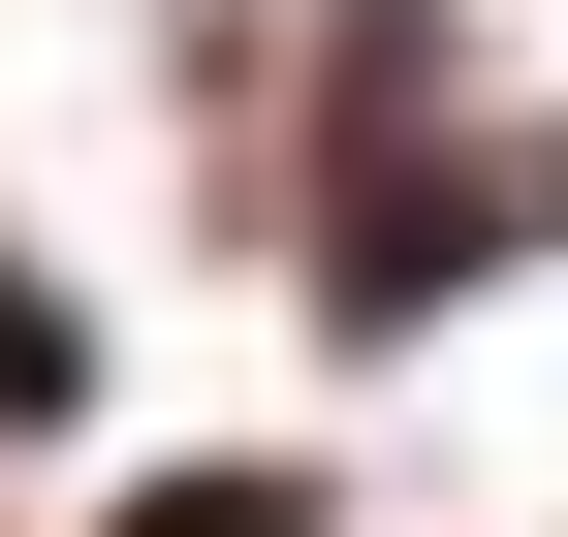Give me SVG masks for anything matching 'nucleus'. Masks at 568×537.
Segmentation results:
<instances>
[{
    "label": "nucleus",
    "instance_id": "nucleus-1",
    "mask_svg": "<svg viewBox=\"0 0 568 537\" xmlns=\"http://www.w3.org/2000/svg\"><path fill=\"white\" fill-rule=\"evenodd\" d=\"M126 537H284V475H159V506H126Z\"/></svg>",
    "mask_w": 568,
    "mask_h": 537
}]
</instances>
